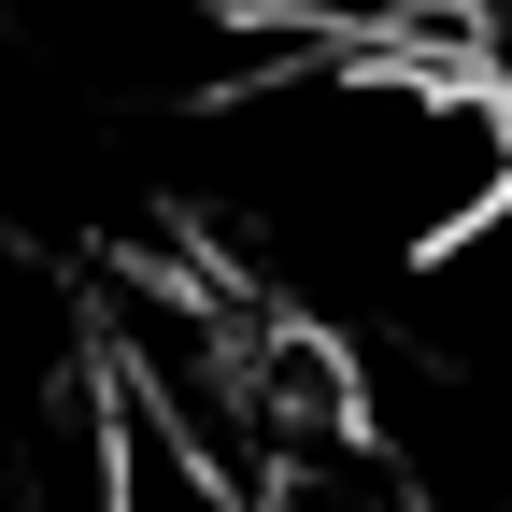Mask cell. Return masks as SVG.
<instances>
[{
	"label": "cell",
	"instance_id": "2",
	"mask_svg": "<svg viewBox=\"0 0 512 512\" xmlns=\"http://www.w3.org/2000/svg\"><path fill=\"white\" fill-rule=\"evenodd\" d=\"M100 470H114V512H271L256 484H228L200 441H171L143 399H128V384L100 399Z\"/></svg>",
	"mask_w": 512,
	"mask_h": 512
},
{
	"label": "cell",
	"instance_id": "3",
	"mask_svg": "<svg viewBox=\"0 0 512 512\" xmlns=\"http://www.w3.org/2000/svg\"><path fill=\"white\" fill-rule=\"evenodd\" d=\"M470 57H484L498 86H512V0H470Z\"/></svg>",
	"mask_w": 512,
	"mask_h": 512
},
{
	"label": "cell",
	"instance_id": "1",
	"mask_svg": "<svg viewBox=\"0 0 512 512\" xmlns=\"http://www.w3.org/2000/svg\"><path fill=\"white\" fill-rule=\"evenodd\" d=\"M200 114V214L228 271L285 313H356L441 256L498 185H512V86L484 57H413V43H271L228 72Z\"/></svg>",
	"mask_w": 512,
	"mask_h": 512
}]
</instances>
